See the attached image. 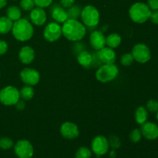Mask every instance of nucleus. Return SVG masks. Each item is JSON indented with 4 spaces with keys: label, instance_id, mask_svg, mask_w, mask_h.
I'll use <instances>...</instances> for the list:
<instances>
[{
    "label": "nucleus",
    "instance_id": "obj_1",
    "mask_svg": "<svg viewBox=\"0 0 158 158\" xmlns=\"http://www.w3.org/2000/svg\"><path fill=\"white\" fill-rule=\"evenodd\" d=\"M62 34L70 41H80L86 34V27L77 19H68L63 23Z\"/></svg>",
    "mask_w": 158,
    "mask_h": 158
},
{
    "label": "nucleus",
    "instance_id": "obj_2",
    "mask_svg": "<svg viewBox=\"0 0 158 158\" xmlns=\"http://www.w3.org/2000/svg\"><path fill=\"white\" fill-rule=\"evenodd\" d=\"M12 32L15 40L25 42L32 38L34 30L32 24L27 19L21 18L14 22Z\"/></svg>",
    "mask_w": 158,
    "mask_h": 158
},
{
    "label": "nucleus",
    "instance_id": "obj_3",
    "mask_svg": "<svg viewBox=\"0 0 158 158\" xmlns=\"http://www.w3.org/2000/svg\"><path fill=\"white\" fill-rule=\"evenodd\" d=\"M151 9L148 4L143 2H136L131 6L129 15L132 21L136 23H143L150 19Z\"/></svg>",
    "mask_w": 158,
    "mask_h": 158
},
{
    "label": "nucleus",
    "instance_id": "obj_4",
    "mask_svg": "<svg viewBox=\"0 0 158 158\" xmlns=\"http://www.w3.org/2000/svg\"><path fill=\"white\" fill-rule=\"evenodd\" d=\"M119 73V69L116 65L104 64L96 72V78L101 83H108L114 80Z\"/></svg>",
    "mask_w": 158,
    "mask_h": 158
},
{
    "label": "nucleus",
    "instance_id": "obj_5",
    "mask_svg": "<svg viewBox=\"0 0 158 158\" xmlns=\"http://www.w3.org/2000/svg\"><path fill=\"white\" fill-rule=\"evenodd\" d=\"M80 16L83 25L88 27H95L100 22V13L98 9L90 5L85 6L82 9Z\"/></svg>",
    "mask_w": 158,
    "mask_h": 158
},
{
    "label": "nucleus",
    "instance_id": "obj_6",
    "mask_svg": "<svg viewBox=\"0 0 158 158\" xmlns=\"http://www.w3.org/2000/svg\"><path fill=\"white\" fill-rule=\"evenodd\" d=\"M19 98V91L14 86H8L0 91V102L6 106L15 105Z\"/></svg>",
    "mask_w": 158,
    "mask_h": 158
},
{
    "label": "nucleus",
    "instance_id": "obj_7",
    "mask_svg": "<svg viewBox=\"0 0 158 158\" xmlns=\"http://www.w3.org/2000/svg\"><path fill=\"white\" fill-rule=\"evenodd\" d=\"M131 54L134 60L140 63H148L151 58V52L149 47L143 43L135 45L133 47Z\"/></svg>",
    "mask_w": 158,
    "mask_h": 158
},
{
    "label": "nucleus",
    "instance_id": "obj_8",
    "mask_svg": "<svg viewBox=\"0 0 158 158\" xmlns=\"http://www.w3.org/2000/svg\"><path fill=\"white\" fill-rule=\"evenodd\" d=\"M14 151L19 158H31L34 154L32 143L26 140H20L17 141L14 146Z\"/></svg>",
    "mask_w": 158,
    "mask_h": 158
},
{
    "label": "nucleus",
    "instance_id": "obj_9",
    "mask_svg": "<svg viewBox=\"0 0 158 158\" xmlns=\"http://www.w3.org/2000/svg\"><path fill=\"white\" fill-rule=\"evenodd\" d=\"M91 148H92L93 152L97 157L104 155V154H106L109 151L110 144L109 141H108V139L102 135L97 136L92 140Z\"/></svg>",
    "mask_w": 158,
    "mask_h": 158
},
{
    "label": "nucleus",
    "instance_id": "obj_10",
    "mask_svg": "<svg viewBox=\"0 0 158 158\" xmlns=\"http://www.w3.org/2000/svg\"><path fill=\"white\" fill-rule=\"evenodd\" d=\"M62 26L57 23H50L46 26L43 31V36L48 42H56L61 37Z\"/></svg>",
    "mask_w": 158,
    "mask_h": 158
},
{
    "label": "nucleus",
    "instance_id": "obj_11",
    "mask_svg": "<svg viewBox=\"0 0 158 158\" xmlns=\"http://www.w3.org/2000/svg\"><path fill=\"white\" fill-rule=\"evenodd\" d=\"M20 77L23 83L29 86H35L40 82V73L35 69L30 68L23 69L20 73Z\"/></svg>",
    "mask_w": 158,
    "mask_h": 158
},
{
    "label": "nucleus",
    "instance_id": "obj_12",
    "mask_svg": "<svg viewBox=\"0 0 158 158\" xmlns=\"http://www.w3.org/2000/svg\"><path fill=\"white\" fill-rule=\"evenodd\" d=\"M60 133L64 138L68 140L76 139L80 134L79 128L72 122H65L60 127Z\"/></svg>",
    "mask_w": 158,
    "mask_h": 158
},
{
    "label": "nucleus",
    "instance_id": "obj_13",
    "mask_svg": "<svg viewBox=\"0 0 158 158\" xmlns=\"http://www.w3.org/2000/svg\"><path fill=\"white\" fill-rule=\"evenodd\" d=\"M140 132L148 140H154L158 138V126L153 122L147 121L142 124Z\"/></svg>",
    "mask_w": 158,
    "mask_h": 158
},
{
    "label": "nucleus",
    "instance_id": "obj_14",
    "mask_svg": "<svg viewBox=\"0 0 158 158\" xmlns=\"http://www.w3.org/2000/svg\"><path fill=\"white\" fill-rule=\"evenodd\" d=\"M98 57L100 61L104 64H114L117 56L114 49L110 47H103L98 50Z\"/></svg>",
    "mask_w": 158,
    "mask_h": 158
},
{
    "label": "nucleus",
    "instance_id": "obj_15",
    "mask_svg": "<svg viewBox=\"0 0 158 158\" xmlns=\"http://www.w3.org/2000/svg\"><path fill=\"white\" fill-rule=\"evenodd\" d=\"M89 43L91 46L96 50H100L105 47L106 45V37L100 31H94L89 36Z\"/></svg>",
    "mask_w": 158,
    "mask_h": 158
},
{
    "label": "nucleus",
    "instance_id": "obj_16",
    "mask_svg": "<svg viewBox=\"0 0 158 158\" xmlns=\"http://www.w3.org/2000/svg\"><path fill=\"white\" fill-rule=\"evenodd\" d=\"M46 12L43 8L36 7L30 11V19L35 26H43L46 22Z\"/></svg>",
    "mask_w": 158,
    "mask_h": 158
},
{
    "label": "nucleus",
    "instance_id": "obj_17",
    "mask_svg": "<svg viewBox=\"0 0 158 158\" xmlns=\"http://www.w3.org/2000/svg\"><path fill=\"white\" fill-rule=\"evenodd\" d=\"M20 61L24 64H29L35 59V52L31 46H25L21 48L19 52Z\"/></svg>",
    "mask_w": 158,
    "mask_h": 158
},
{
    "label": "nucleus",
    "instance_id": "obj_18",
    "mask_svg": "<svg viewBox=\"0 0 158 158\" xmlns=\"http://www.w3.org/2000/svg\"><path fill=\"white\" fill-rule=\"evenodd\" d=\"M52 17L56 23H63L68 19L67 12L60 6H55L52 9Z\"/></svg>",
    "mask_w": 158,
    "mask_h": 158
},
{
    "label": "nucleus",
    "instance_id": "obj_19",
    "mask_svg": "<svg viewBox=\"0 0 158 158\" xmlns=\"http://www.w3.org/2000/svg\"><path fill=\"white\" fill-rule=\"evenodd\" d=\"M135 120L138 124L142 125L148 121V111L147 108L144 106H139L137 108L134 114Z\"/></svg>",
    "mask_w": 158,
    "mask_h": 158
},
{
    "label": "nucleus",
    "instance_id": "obj_20",
    "mask_svg": "<svg viewBox=\"0 0 158 158\" xmlns=\"http://www.w3.org/2000/svg\"><path fill=\"white\" fill-rule=\"evenodd\" d=\"M77 61L82 66L87 68L92 64L93 56L87 51H83L77 56Z\"/></svg>",
    "mask_w": 158,
    "mask_h": 158
},
{
    "label": "nucleus",
    "instance_id": "obj_21",
    "mask_svg": "<svg viewBox=\"0 0 158 158\" xmlns=\"http://www.w3.org/2000/svg\"><path fill=\"white\" fill-rule=\"evenodd\" d=\"M13 21L7 16L0 17V33L6 34L12 30Z\"/></svg>",
    "mask_w": 158,
    "mask_h": 158
},
{
    "label": "nucleus",
    "instance_id": "obj_22",
    "mask_svg": "<svg viewBox=\"0 0 158 158\" xmlns=\"http://www.w3.org/2000/svg\"><path fill=\"white\" fill-rule=\"evenodd\" d=\"M121 36L117 33H112L106 38V45L108 47L115 49L118 47L121 43Z\"/></svg>",
    "mask_w": 158,
    "mask_h": 158
},
{
    "label": "nucleus",
    "instance_id": "obj_23",
    "mask_svg": "<svg viewBox=\"0 0 158 158\" xmlns=\"http://www.w3.org/2000/svg\"><path fill=\"white\" fill-rule=\"evenodd\" d=\"M6 13H7L8 18L10 19L12 21H16V20L21 19L22 16V12L20 9L15 6L8 8Z\"/></svg>",
    "mask_w": 158,
    "mask_h": 158
},
{
    "label": "nucleus",
    "instance_id": "obj_24",
    "mask_svg": "<svg viewBox=\"0 0 158 158\" xmlns=\"http://www.w3.org/2000/svg\"><path fill=\"white\" fill-rule=\"evenodd\" d=\"M20 98L23 99L25 100H29L33 97L34 96V89L32 87V86L26 85L23 86L19 91Z\"/></svg>",
    "mask_w": 158,
    "mask_h": 158
},
{
    "label": "nucleus",
    "instance_id": "obj_25",
    "mask_svg": "<svg viewBox=\"0 0 158 158\" xmlns=\"http://www.w3.org/2000/svg\"><path fill=\"white\" fill-rule=\"evenodd\" d=\"M66 12H67L68 19H77L81 14V9L79 6H72L70 8H69L68 11H66Z\"/></svg>",
    "mask_w": 158,
    "mask_h": 158
},
{
    "label": "nucleus",
    "instance_id": "obj_26",
    "mask_svg": "<svg viewBox=\"0 0 158 158\" xmlns=\"http://www.w3.org/2000/svg\"><path fill=\"white\" fill-rule=\"evenodd\" d=\"M92 152L90 150L86 147H81L77 150L76 153V158H91Z\"/></svg>",
    "mask_w": 158,
    "mask_h": 158
},
{
    "label": "nucleus",
    "instance_id": "obj_27",
    "mask_svg": "<svg viewBox=\"0 0 158 158\" xmlns=\"http://www.w3.org/2000/svg\"><path fill=\"white\" fill-rule=\"evenodd\" d=\"M108 141H109L110 147L113 150L118 149L121 146V142H120V138L117 135H115V134H111L109 137Z\"/></svg>",
    "mask_w": 158,
    "mask_h": 158
},
{
    "label": "nucleus",
    "instance_id": "obj_28",
    "mask_svg": "<svg viewBox=\"0 0 158 158\" xmlns=\"http://www.w3.org/2000/svg\"><path fill=\"white\" fill-rule=\"evenodd\" d=\"M134 61V59L131 53L123 54V55L121 56V59H120V63L124 66H131Z\"/></svg>",
    "mask_w": 158,
    "mask_h": 158
},
{
    "label": "nucleus",
    "instance_id": "obj_29",
    "mask_svg": "<svg viewBox=\"0 0 158 158\" xmlns=\"http://www.w3.org/2000/svg\"><path fill=\"white\" fill-rule=\"evenodd\" d=\"M35 2L33 0H21L20 7L24 11H31L35 8Z\"/></svg>",
    "mask_w": 158,
    "mask_h": 158
},
{
    "label": "nucleus",
    "instance_id": "obj_30",
    "mask_svg": "<svg viewBox=\"0 0 158 158\" xmlns=\"http://www.w3.org/2000/svg\"><path fill=\"white\" fill-rule=\"evenodd\" d=\"M13 147V141L9 137H2L0 139V148L3 150H9Z\"/></svg>",
    "mask_w": 158,
    "mask_h": 158
},
{
    "label": "nucleus",
    "instance_id": "obj_31",
    "mask_svg": "<svg viewBox=\"0 0 158 158\" xmlns=\"http://www.w3.org/2000/svg\"><path fill=\"white\" fill-rule=\"evenodd\" d=\"M142 134L140 132V130L134 129L130 134V140L133 143H138L141 140Z\"/></svg>",
    "mask_w": 158,
    "mask_h": 158
},
{
    "label": "nucleus",
    "instance_id": "obj_32",
    "mask_svg": "<svg viewBox=\"0 0 158 158\" xmlns=\"http://www.w3.org/2000/svg\"><path fill=\"white\" fill-rule=\"evenodd\" d=\"M147 110L151 113H157L158 110V101L155 100H150L147 103Z\"/></svg>",
    "mask_w": 158,
    "mask_h": 158
},
{
    "label": "nucleus",
    "instance_id": "obj_33",
    "mask_svg": "<svg viewBox=\"0 0 158 158\" xmlns=\"http://www.w3.org/2000/svg\"><path fill=\"white\" fill-rule=\"evenodd\" d=\"M33 1L37 7L43 8V9L50 6L52 2V0H33Z\"/></svg>",
    "mask_w": 158,
    "mask_h": 158
},
{
    "label": "nucleus",
    "instance_id": "obj_34",
    "mask_svg": "<svg viewBox=\"0 0 158 158\" xmlns=\"http://www.w3.org/2000/svg\"><path fill=\"white\" fill-rule=\"evenodd\" d=\"M149 19H151V21L154 24L158 25V9H157V10H151Z\"/></svg>",
    "mask_w": 158,
    "mask_h": 158
},
{
    "label": "nucleus",
    "instance_id": "obj_35",
    "mask_svg": "<svg viewBox=\"0 0 158 158\" xmlns=\"http://www.w3.org/2000/svg\"><path fill=\"white\" fill-rule=\"evenodd\" d=\"M8 50V44L4 40H0V56L6 53Z\"/></svg>",
    "mask_w": 158,
    "mask_h": 158
},
{
    "label": "nucleus",
    "instance_id": "obj_36",
    "mask_svg": "<svg viewBox=\"0 0 158 158\" xmlns=\"http://www.w3.org/2000/svg\"><path fill=\"white\" fill-rule=\"evenodd\" d=\"M148 6L151 10L158 9V0H148Z\"/></svg>",
    "mask_w": 158,
    "mask_h": 158
},
{
    "label": "nucleus",
    "instance_id": "obj_37",
    "mask_svg": "<svg viewBox=\"0 0 158 158\" xmlns=\"http://www.w3.org/2000/svg\"><path fill=\"white\" fill-rule=\"evenodd\" d=\"M60 2H61L62 6H63V8L69 9L71 6H73L74 2H75V0H61Z\"/></svg>",
    "mask_w": 158,
    "mask_h": 158
},
{
    "label": "nucleus",
    "instance_id": "obj_38",
    "mask_svg": "<svg viewBox=\"0 0 158 158\" xmlns=\"http://www.w3.org/2000/svg\"><path fill=\"white\" fill-rule=\"evenodd\" d=\"M7 3V0H0V9L4 7Z\"/></svg>",
    "mask_w": 158,
    "mask_h": 158
},
{
    "label": "nucleus",
    "instance_id": "obj_39",
    "mask_svg": "<svg viewBox=\"0 0 158 158\" xmlns=\"http://www.w3.org/2000/svg\"><path fill=\"white\" fill-rule=\"evenodd\" d=\"M116 155H117V154H116L115 150H112V151L110 152V158H114L116 157Z\"/></svg>",
    "mask_w": 158,
    "mask_h": 158
},
{
    "label": "nucleus",
    "instance_id": "obj_40",
    "mask_svg": "<svg viewBox=\"0 0 158 158\" xmlns=\"http://www.w3.org/2000/svg\"><path fill=\"white\" fill-rule=\"evenodd\" d=\"M156 118H157V120L158 121V110L157 111V113H156Z\"/></svg>",
    "mask_w": 158,
    "mask_h": 158
}]
</instances>
